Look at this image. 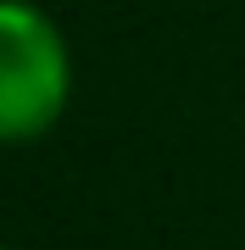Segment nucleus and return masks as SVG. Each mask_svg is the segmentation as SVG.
Listing matches in <instances>:
<instances>
[{
    "label": "nucleus",
    "mask_w": 245,
    "mask_h": 250,
    "mask_svg": "<svg viewBox=\"0 0 245 250\" xmlns=\"http://www.w3.org/2000/svg\"><path fill=\"white\" fill-rule=\"evenodd\" d=\"M73 100V56L50 11L0 0V145L45 139Z\"/></svg>",
    "instance_id": "nucleus-1"
},
{
    "label": "nucleus",
    "mask_w": 245,
    "mask_h": 250,
    "mask_svg": "<svg viewBox=\"0 0 245 250\" xmlns=\"http://www.w3.org/2000/svg\"><path fill=\"white\" fill-rule=\"evenodd\" d=\"M0 250H11V245H0Z\"/></svg>",
    "instance_id": "nucleus-2"
}]
</instances>
